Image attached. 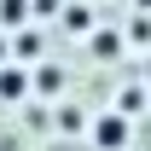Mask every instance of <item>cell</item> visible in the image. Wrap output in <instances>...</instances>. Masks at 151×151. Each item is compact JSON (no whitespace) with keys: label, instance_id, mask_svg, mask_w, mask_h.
Returning a JSON list of instances; mask_svg holds the SVG:
<instances>
[{"label":"cell","instance_id":"cell-1","mask_svg":"<svg viewBox=\"0 0 151 151\" xmlns=\"http://www.w3.org/2000/svg\"><path fill=\"white\" fill-rule=\"evenodd\" d=\"M87 139H93V151H128V139H134V122L122 111H105L93 122V134H87Z\"/></svg>","mask_w":151,"mask_h":151},{"label":"cell","instance_id":"cell-2","mask_svg":"<svg viewBox=\"0 0 151 151\" xmlns=\"http://www.w3.org/2000/svg\"><path fill=\"white\" fill-rule=\"evenodd\" d=\"M0 93L18 99V93H23V70H6V76H0Z\"/></svg>","mask_w":151,"mask_h":151},{"label":"cell","instance_id":"cell-3","mask_svg":"<svg viewBox=\"0 0 151 151\" xmlns=\"http://www.w3.org/2000/svg\"><path fill=\"white\" fill-rule=\"evenodd\" d=\"M35 87H41V93H58V87H64V76H58V70H52V64H47V70H41V76H35Z\"/></svg>","mask_w":151,"mask_h":151},{"label":"cell","instance_id":"cell-4","mask_svg":"<svg viewBox=\"0 0 151 151\" xmlns=\"http://www.w3.org/2000/svg\"><path fill=\"white\" fill-rule=\"evenodd\" d=\"M18 58H41V35H35V29H23V41H18Z\"/></svg>","mask_w":151,"mask_h":151},{"label":"cell","instance_id":"cell-5","mask_svg":"<svg viewBox=\"0 0 151 151\" xmlns=\"http://www.w3.org/2000/svg\"><path fill=\"white\" fill-rule=\"evenodd\" d=\"M93 52H99V58H111V52H116V35H111V29H99V41H93Z\"/></svg>","mask_w":151,"mask_h":151},{"label":"cell","instance_id":"cell-6","mask_svg":"<svg viewBox=\"0 0 151 151\" xmlns=\"http://www.w3.org/2000/svg\"><path fill=\"white\" fill-rule=\"evenodd\" d=\"M0 18H6V23H18V18H23V0H0Z\"/></svg>","mask_w":151,"mask_h":151}]
</instances>
